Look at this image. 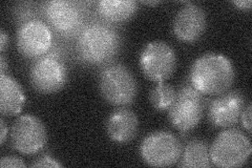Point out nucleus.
<instances>
[{"mask_svg":"<svg viewBox=\"0 0 252 168\" xmlns=\"http://www.w3.org/2000/svg\"><path fill=\"white\" fill-rule=\"evenodd\" d=\"M234 68L229 58L220 54H205L190 68V84L202 95L219 96L228 92L234 82Z\"/></svg>","mask_w":252,"mask_h":168,"instance_id":"1","label":"nucleus"},{"mask_svg":"<svg viewBox=\"0 0 252 168\" xmlns=\"http://www.w3.org/2000/svg\"><path fill=\"white\" fill-rule=\"evenodd\" d=\"M121 37L113 28L101 23L86 27L78 39V51L81 58L94 66L109 62L119 52Z\"/></svg>","mask_w":252,"mask_h":168,"instance_id":"2","label":"nucleus"},{"mask_svg":"<svg viewBox=\"0 0 252 168\" xmlns=\"http://www.w3.org/2000/svg\"><path fill=\"white\" fill-rule=\"evenodd\" d=\"M211 163L217 167L236 168L245 164L252 153L251 142L243 132L227 129L220 133L209 148Z\"/></svg>","mask_w":252,"mask_h":168,"instance_id":"3","label":"nucleus"},{"mask_svg":"<svg viewBox=\"0 0 252 168\" xmlns=\"http://www.w3.org/2000/svg\"><path fill=\"white\" fill-rule=\"evenodd\" d=\"M98 84L103 98L115 106L130 105L138 94L135 77L123 65L108 66L102 69Z\"/></svg>","mask_w":252,"mask_h":168,"instance_id":"4","label":"nucleus"},{"mask_svg":"<svg viewBox=\"0 0 252 168\" xmlns=\"http://www.w3.org/2000/svg\"><path fill=\"white\" fill-rule=\"evenodd\" d=\"M182 155V145L175 134L165 131L146 135L140 145L143 161L154 167H168L177 164Z\"/></svg>","mask_w":252,"mask_h":168,"instance_id":"5","label":"nucleus"},{"mask_svg":"<svg viewBox=\"0 0 252 168\" xmlns=\"http://www.w3.org/2000/svg\"><path fill=\"white\" fill-rule=\"evenodd\" d=\"M142 73L153 82H164L175 73L177 56L172 47L164 41L149 42L140 55Z\"/></svg>","mask_w":252,"mask_h":168,"instance_id":"6","label":"nucleus"},{"mask_svg":"<svg viewBox=\"0 0 252 168\" xmlns=\"http://www.w3.org/2000/svg\"><path fill=\"white\" fill-rule=\"evenodd\" d=\"M170 123L181 132H189L201 121L204 110L203 95L190 85L177 93V98L168 109Z\"/></svg>","mask_w":252,"mask_h":168,"instance_id":"7","label":"nucleus"},{"mask_svg":"<svg viewBox=\"0 0 252 168\" xmlns=\"http://www.w3.org/2000/svg\"><path fill=\"white\" fill-rule=\"evenodd\" d=\"M46 141V130L40 119L23 115L15 120L11 129V143L20 154L36 155L44 148Z\"/></svg>","mask_w":252,"mask_h":168,"instance_id":"8","label":"nucleus"},{"mask_svg":"<svg viewBox=\"0 0 252 168\" xmlns=\"http://www.w3.org/2000/svg\"><path fill=\"white\" fill-rule=\"evenodd\" d=\"M34 89L44 95L59 92L67 82V70L59 56L52 54L38 59L30 71Z\"/></svg>","mask_w":252,"mask_h":168,"instance_id":"9","label":"nucleus"},{"mask_svg":"<svg viewBox=\"0 0 252 168\" xmlns=\"http://www.w3.org/2000/svg\"><path fill=\"white\" fill-rule=\"evenodd\" d=\"M16 39L18 51L22 56L27 58H39L51 50L53 34L43 21L34 19L20 26Z\"/></svg>","mask_w":252,"mask_h":168,"instance_id":"10","label":"nucleus"},{"mask_svg":"<svg viewBox=\"0 0 252 168\" xmlns=\"http://www.w3.org/2000/svg\"><path fill=\"white\" fill-rule=\"evenodd\" d=\"M244 97L239 92H226L212 100L208 107V120L218 129H229L238 124L244 109Z\"/></svg>","mask_w":252,"mask_h":168,"instance_id":"11","label":"nucleus"},{"mask_svg":"<svg viewBox=\"0 0 252 168\" xmlns=\"http://www.w3.org/2000/svg\"><path fill=\"white\" fill-rule=\"evenodd\" d=\"M206 14L198 4L187 2L175 17L173 34L185 43H193L203 36L206 30Z\"/></svg>","mask_w":252,"mask_h":168,"instance_id":"12","label":"nucleus"},{"mask_svg":"<svg viewBox=\"0 0 252 168\" xmlns=\"http://www.w3.org/2000/svg\"><path fill=\"white\" fill-rule=\"evenodd\" d=\"M44 15L51 27L63 35L73 34L82 23V11L76 2L53 0L44 4Z\"/></svg>","mask_w":252,"mask_h":168,"instance_id":"13","label":"nucleus"},{"mask_svg":"<svg viewBox=\"0 0 252 168\" xmlns=\"http://www.w3.org/2000/svg\"><path fill=\"white\" fill-rule=\"evenodd\" d=\"M106 132L110 140L123 144L135 139L139 132V120L132 110L118 108L109 115Z\"/></svg>","mask_w":252,"mask_h":168,"instance_id":"14","label":"nucleus"},{"mask_svg":"<svg viewBox=\"0 0 252 168\" xmlns=\"http://www.w3.org/2000/svg\"><path fill=\"white\" fill-rule=\"evenodd\" d=\"M26 99L21 85L14 78L0 74V113L2 116L18 115Z\"/></svg>","mask_w":252,"mask_h":168,"instance_id":"15","label":"nucleus"},{"mask_svg":"<svg viewBox=\"0 0 252 168\" xmlns=\"http://www.w3.org/2000/svg\"><path fill=\"white\" fill-rule=\"evenodd\" d=\"M138 9V2L133 0H102L98 2L97 6L101 17L114 23L129 20Z\"/></svg>","mask_w":252,"mask_h":168,"instance_id":"16","label":"nucleus"},{"mask_svg":"<svg viewBox=\"0 0 252 168\" xmlns=\"http://www.w3.org/2000/svg\"><path fill=\"white\" fill-rule=\"evenodd\" d=\"M180 167L204 168L211 166L208 144L200 139L189 141L182 149L180 158Z\"/></svg>","mask_w":252,"mask_h":168,"instance_id":"17","label":"nucleus"},{"mask_svg":"<svg viewBox=\"0 0 252 168\" xmlns=\"http://www.w3.org/2000/svg\"><path fill=\"white\" fill-rule=\"evenodd\" d=\"M176 98L177 92L175 87L165 82L158 83L149 94V101H151L152 105L159 111L169 109Z\"/></svg>","mask_w":252,"mask_h":168,"instance_id":"18","label":"nucleus"},{"mask_svg":"<svg viewBox=\"0 0 252 168\" xmlns=\"http://www.w3.org/2000/svg\"><path fill=\"white\" fill-rule=\"evenodd\" d=\"M63 165L59 163L56 159H54L53 157L49 155H44L37 159L35 162L31 164V167H39V168H54V167H62Z\"/></svg>","mask_w":252,"mask_h":168,"instance_id":"19","label":"nucleus"},{"mask_svg":"<svg viewBox=\"0 0 252 168\" xmlns=\"http://www.w3.org/2000/svg\"><path fill=\"white\" fill-rule=\"evenodd\" d=\"M0 166L1 168H7V167H13V168H19V167H26V163L22 161V160L18 157L15 156H6L1 158V162H0Z\"/></svg>","mask_w":252,"mask_h":168,"instance_id":"20","label":"nucleus"},{"mask_svg":"<svg viewBox=\"0 0 252 168\" xmlns=\"http://www.w3.org/2000/svg\"><path fill=\"white\" fill-rule=\"evenodd\" d=\"M240 119L242 120L244 129L248 133H251V104H248V106L243 109Z\"/></svg>","mask_w":252,"mask_h":168,"instance_id":"21","label":"nucleus"},{"mask_svg":"<svg viewBox=\"0 0 252 168\" xmlns=\"http://www.w3.org/2000/svg\"><path fill=\"white\" fill-rule=\"evenodd\" d=\"M232 4L242 11H250L252 2L251 0H241V1H232Z\"/></svg>","mask_w":252,"mask_h":168,"instance_id":"22","label":"nucleus"},{"mask_svg":"<svg viewBox=\"0 0 252 168\" xmlns=\"http://www.w3.org/2000/svg\"><path fill=\"white\" fill-rule=\"evenodd\" d=\"M7 137V127L4 122V119H0V144H4L5 139Z\"/></svg>","mask_w":252,"mask_h":168,"instance_id":"23","label":"nucleus"},{"mask_svg":"<svg viewBox=\"0 0 252 168\" xmlns=\"http://www.w3.org/2000/svg\"><path fill=\"white\" fill-rule=\"evenodd\" d=\"M7 43H9V36H7L6 32L1 29V31H0V51H1V53L5 51Z\"/></svg>","mask_w":252,"mask_h":168,"instance_id":"24","label":"nucleus"},{"mask_svg":"<svg viewBox=\"0 0 252 168\" xmlns=\"http://www.w3.org/2000/svg\"><path fill=\"white\" fill-rule=\"evenodd\" d=\"M6 67H7V66H6L5 58L3 55H1L0 56V74H5Z\"/></svg>","mask_w":252,"mask_h":168,"instance_id":"25","label":"nucleus"},{"mask_svg":"<svg viewBox=\"0 0 252 168\" xmlns=\"http://www.w3.org/2000/svg\"><path fill=\"white\" fill-rule=\"evenodd\" d=\"M143 3L144 4H147V5H157V4H159L160 3V1H143Z\"/></svg>","mask_w":252,"mask_h":168,"instance_id":"26","label":"nucleus"}]
</instances>
